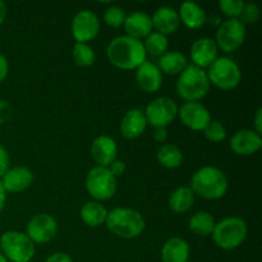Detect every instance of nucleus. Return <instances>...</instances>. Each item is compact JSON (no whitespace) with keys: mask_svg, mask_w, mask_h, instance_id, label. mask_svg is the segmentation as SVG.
Returning <instances> with one entry per match:
<instances>
[{"mask_svg":"<svg viewBox=\"0 0 262 262\" xmlns=\"http://www.w3.org/2000/svg\"><path fill=\"white\" fill-rule=\"evenodd\" d=\"M110 63L119 69H137L146 61V50L142 41L129 36H119L110 41L106 48Z\"/></svg>","mask_w":262,"mask_h":262,"instance_id":"1","label":"nucleus"},{"mask_svg":"<svg viewBox=\"0 0 262 262\" xmlns=\"http://www.w3.org/2000/svg\"><path fill=\"white\" fill-rule=\"evenodd\" d=\"M194 194L205 200H219L228 191V179L220 169L204 166L192 176L191 187Z\"/></svg>","mask_w":262,"mask_h":262,"instance_id":"2","label":"nucleus"},{"mask_svg":"<svg viewBox=\"0 0 262 262\" xmlns=\"http://www.w3.org/2000/svg\"><path fill=\"white\" fill-rule=\"evenodd\" d=\"M105 224L113 234L124 239L140 237L146 225L141 212L128 207H117L107 212Z\"/></svg>","mask_w":262,"mask_h":262,"instance_id":"3","label":"nucleus"},{"mask_svg":"<svg viewBox=\"0 0 262 262\" xmlns=\"http://www.w3.org/2000/svg\"><path fill=\"white\" fill-rule=\"evenodd\" d=\"M210 81L206 71L196 66H187L177 81V94L186 102L200 101L207 95Z\"/></svg>","mask_w":262,"mask_h":262,"instance_id":"4","label":"nucleus"},{"mask_svg":"<svg viewBox=\"0 0 262 262\" xmlns=\"http://www.w3.org/2000/svg\"><path fill=\"white\" fill-rule=\"evenodd\" d=\"M247 224L238 216H229L215 224L212 238L217 247L230 251L239 247L247 238Z\"/></svg>","mask_w":262,"mask_h":262,"instance_id":"5","label":"nucleus"},{"mask_svg":"<svg viewBox=\"0 0 262 262\" xmlns=\"http://www.w3.org/2000/svg\"><path fill=\"white\" fill-rule=\"evenodd\" d=\"M2 253L12 262H30L35 256V243L17 230L5 232L0 238Z\"/></svg>","mask_w":262,"mask_h":262,"instance_id":"6","label":"nucleus"},{"mask_svg":"<svg viewBox=\"0 0 262 262\" xmlns=\"http://www.w3.org/2000/svg\"><path fill=\"white\" fill-rule=\"evenodd\" d=\"M206 73L210 84H214L217 89L225 90V91L238 87V84L242 81V71L239 66L227 56L217 58L209 67V71Z\"/></svg>","mask_w":262,"mask_h":262,"instance_id":"7","label":"nucleus"},{"mask_svg":"<svg viewBox=\"0 0 262 262\" xmlns=\"http://www.w3.org/2000/svg\"><path fill=\"white\" fill-rule=\"evenodd\" d=\"M87 192L97 202L110 200L117 193V178L105 166H95L87 173L84 181Z\"/></svg>","mask_w":262,"mask_h":262,"instance_id":"8","label":"nucleus"},{"mask_svg":"<svg viewBox=\"0 0 262 262\" xmlns=\"http://www.w3.org/2000/svg\"><path fill=\"white\" fill-rule=\"evenodd\" d=\"M246 40V26L239 19H227L216 31L217 49L232 53L239 49Z\"/></svg>","mask_w":262,"mask_h":262,"instance_id":"9","label":"nucleus"},{"mask_svg":"<svg viewBox=\"0 0 262 262\" xmlns=\"http://www.w3.org/2000/svg\"><path fill=\"white\" fill-rule=\"evenodd\" d=\"M178 105L168 97H158L146 106L145 117L147 124L155 128H165L178 115Z\"/></svg>","mask_w":262,"mask_h":262,"instance_id":"10","label":"nucleus"},{"mask_svg":"<svg viewBox=\"0 0 262 262\" xmlns=\"http://www.w3.org/2000/svg\"><path fill=\"white\" fill-rule=\"evenodd\" d=\"M100 32L99 17L91 10H81L72 20V35L78 43H89Z\"/></svg>","mask_w":262,"mask_h":262,"instance_id":"11","label":"nucleus"},{"mask_svg":"<svg viewBox=\"0 0 262 262\" xmlns=\"http://www.w3.org/2000/svg\"><path fill=\"white\" fill-rule=\"evenodd\" d=\"M58 233V223L49 214H37L31 217L27 224V237L33 243H48Z\"/></svg>","mask_w":262,"mask_h":262,"instance_id":"12","label":"nucleus"},{"mask_svg":"<svg viewBox=\"0 0 262 262\" xmlns=\"http://www.w3.org/2000/svg\"><path fill=\"white\" fill-rule=\"evenodd\" d=\"M182 123L192 130H204L211 122V115L207 107L199 101L184 102L178 109Z\"/></svg>","mask_w":262,"mask_h":262,"instance_id":"13","label":"nucleus"},{"mask_svg":"<svg viewBox=\"0 0 262 262\" xmlns=\"http://www.w3.org/2000/svg\"><path fill=\"white\" fill-rule=\"evenodd\" d=\"M262 138L252 129H241L233 135L230 140V148L238 156H251L260 151Z\"/></svg>","mask_w":262,"mask_h":262,"instance_id":"14","label":"nucleus"},{"mask_svg":"<svg viewBox=\"0 0 262 262\" xmlns=\"http://www.w3.org/2000/svg\"><path fill=\"white\" fill-rule=\"evenodd\" d=\"M217 46L215 41L210 37H201L194 41L191 46V59L193 66L204 69L210 67L217 56Z\"/></svg>","mask_w":262,"mask_h":262,"instance_id":"15","label":"nucleus"},{"mask_svg":"<svg viewBox=\"0 0 262 262\" xmlns=\"http://www.w3.org/2000/svg\"><path fill=\"white\" fill-rule=\"evenodd\" d=\"M3 188L5 192L18 193L27 189L33 182V173L26 166H15L9 169L2 178Z\"/></svg>","mask_w":262,"mask_h":262,"instance_id":"16","label":"nucleus"},{"mask_svg":"<svg viewBox=\"0 0 262 262\" xmlns=\"http://www.w3.org/2000/svg\"><path fill=\"white\" fill-rule=\"evenodd\" d=\"M91 155L99 166L107 168L113 161L117 160V142L109 136H99L91 145Z\"/></svg>","mask_w":262,"mask_h":262,"instance_id":"17","label":"nucleus"},{"mask_svg":"<svg viewBox=\"0 0 262 262\" xmlns=\"http://www.w3.org/2000/svg\"><path fill=\"white\" fill-rule=\"evenodd\" d=\"M136 82L142 91L152 94L161 87L163 83V74L158 66L145 61L142 66L136 69Z\"/></svg>","mask_w":262,"mask_h":262,"instance_id":"18","label":"nucleus"},{"mask_svg":"<svg viewBox=\"0 0 262 262\" xmlns=\"http://www.w3.org/2000/svg\"><path fill=\"white\" fill-rule=\"evenodd\" d=\"M151 20H152V28L164 36L171 35L178 31L181 25L178 10L170 7H161L156 9L151 17Z\"/></svg>","mask_w":262,"mask_h":262,"instance_id":"19","label":"nucleus"},{"mask_svg":"<svg viewBox=\"0 0 262 262\" xmlns=\"http://www.w3.org/2000/svg\"><path fill=\"white\" fill-rule=\"evenodd\" d=\"M147 125L145 113L141 109H130L123 117L120 123V132L127 140H136L143 135Z\"/></svg>","mask_w":262,"mask_h":262,"instance_id":"20","label":"nucleus"},{"mask_svg":"<svg viewBox=\"0 0 262 262\" xmlns=\"http://www.w3.org/2000/svg\"><path fill=\"white\" fill-rule=\"evenodd\" d=\"M124 30L127 32V36L129 37L140 40L146 38L152 31V20L148 14L143 12H133L129 15L125 17Z\"/></svg>","mask_w":262,"mask_h":262,"instance_id":"21","label":"nucleus"},{"mask_svg":"<svg viewBox=\"0 0 262 262\" xmlns=\"http://www.w3.org/2000/svg\"><path fill=\"white\" fill-rule=\"evenodd\" d=\"M163 262H188L189 245L179 237H171L161 248Z\"/></svg>","mask_w":262,"mask_h":262,"instance_id":"22","label":"nucleus"},{"mask_svg":"<svg viewBox=\"0 0 262 262\" xmlns=\"http://www.w3.org/2000/svg\"><path fill=\"white\" fill-rule=\"evenodd\" d=\"M178 14L181 22L189 30H199L207 20L205 10L194 2H184L179 8Z\"/></svg>","mask_w":262,"mask_h":262,"instance_id":"23","label":"nucleus"},{"mask_svg":"<svg viewBox=\"0 0 262 262\" xmlns=\"http://www.w3.org/2000/svg\"><path fill=\"white\" fill-rule=\"evenodd\" d=\"M107 210L104 205L97 201L86 202L81 209V219L91 228L100 227L106 222Z\"/></svg>","mask_w":262,"mask_h":262,"instance_id":"24","label":"nucleus"},{"mask_svg":"<svg viewBox=\"0 0 262 262\" xmlns=\"http://www.w3.org/2000/svg\"><path fill=\"white\" fill-rule=\"evenodd\" d=\"M187 66H188L187 58L183 54L179 51H166L160 56L158 68L163 73L174 76V74H181Z\"/></svg>","mask_w":262,"mask_h":262,"instance_id":"25","label":"nucleus"},{"mask_svg":"<svg viewBox=\"0 0 262 262\" xmlns=\"http://www.w3.org/2000/svg\"><path fill=\"white\" fill-rule=\"evenodd\" d=\"M194 204V193L189 187H179L169 197V207L176 214H183L191 210Z\"/></svg>","mask_w":262,"mask_h":262,"instance_id":"26","label":"nucleus"},{"mask_svg":"<svg viewBox=\"0 0 262 262\" xmlns=\"http://www.w3.org/2000/svg\"><path fill=\"white\" fill-rule=\"evenodd\" d=\"M156 159L166 169H177L183 163V154L181 148L171 143L160 146V148L156 152Z\"/></svg>","mask_w":262,"mask_h":262,"instance_id":"27","label":"nucleus"},{"mask_svg":"<svg viewBox=\"0 0 262 262\" xmlns=\"http://www.w3.org/2000/svg\"><path fill=\"white\" fill-rule=\"evenodd\" d=\"M215 219L210 212L207 211H199L189 219V229L197 235L201 237H207L212 234L215 228Z\"/></svg>","mask_w":262,"mask_h":262,"instance_id":"28","label":"nucleus"},{"mask_svg":"<svg viewBox=\"0 0 262 262\" xmlns=\"http://www.w3.org/2000/svg\"><path fill=\"white\" fill-rule=\"evenodd\" d=\"M145 50L146 54H151V55L155 56H161L163 54H165L168 51L169 48V41L168 37L159 32H151L150 35L146 37L145 43Z\"/></svg>","mask_w":262,"mask_h":262,"instance_id":"29","label":"nucleus"},{"mask_svg":"<svg viewBox=\"0 0 262 262\" xmlns=\"http://www.w3.org/2000/svg\"><path fill=\"white\" fill-rule=\"evenodd\" d=\"M72 55H73L74 63L78 67H83V68L94 66L95 60H96V54L89 43L76 42V45L73 46Z\"/></svg>","mask_w":262,"mask_h":262,"instance_id":"30","label":"nucleus"},{"mask_svg":"<svg viewBox=\"0 0 262 262\" xmlns=\"http://www.w3.org/2000/svg\"><path fill=\"white\" fill-rule=\"evenodd\" d=\"M125 17H127V14H125L124 9L120 7H117V5L109 7L104 13L105 23H106V26L113 28H118L120 26H123Z\"/></svg>","mask_w":262,"mask_h":262,"instance_id":"31","label":"nucleus"},{"mask_svg":"<svg viewBox=\"0 0 262 262\" xmlns=\"http://www.w3.org/2000/svg\"><path fill=\"white\" fill-rule=\"evenodd\" d=\"M205 137L207 138L211 142H222V141L225 140L227 137V130H225V127L217 120H211V122L207 124V127L204 129Z\"/></svg>","mask_w":262,"mask_h":262,"instance_id":"32","label":"nucleus"},{"mask_svg":"<svg viewBox=\"0 0 262 262\" xmlns=\"http://www.w3.org/2000/svg\"><path fill=\"white\" fill-rule=\"evenodd\" d=\"M219 7L222 12L227 17H229V19H238L243 7H245V2L242 0H220Z\"/></svg>","mask_w":262,"mask_h":262,"instance_id":"33","label":"nucleus"},{"mask_svg":"<svg viewBox=\"0 0 262 262\" xmlns=\"http://www.w3.org/2000/svg\"><path fill=\"white\" fill-rule=\"evenodd\" d=\"M260 18V8L255 3H245L242 13H241L238 19L243 23V25H251V23H256Z\"/></svg>","mask_w":262,"mask_h":262,"instance_id":"34","label":"nucleus"},{"mask_svg":"<svg viewBox=\"0 0 262 262\" xmlns=\"http://www.w3.org/2000/svg\"><path fill=\"white\" fill-rule=\"evenodd\" d=\"M9 165H10L9 154H8L7 148L0 143V178H3V176L9 170Z\"/></svg>","mask_w":262,"mask_h":262,"instance_id":"35","label":"nucleus"},{"mask_svg":"<svg viewBox=\"0 0 262 262\" xmlns=\"http://www.w3.org/2000/svg\"><path fill=\"white\" fill-rule=\"evenodd\" d=\"M107 169H109L110 173L117 178V177L123 176V173L125 171V164L124 161L122 160H114L109 166H107Z\"/></svg>","mask_w":262,"mask_h":262,"instance_id":"36","label":"nucleus"},{"mask_svg":"<svg viewBox=\"0 0 262 262\" xmlns=\"http://www.w3.org/2000/svg\"><path fill=\"white\" fill-rule=\"evenodd\" d=\"M12 117V107L8 101L0 100V123H5Z\"/></svg>","mask_w":262,"mask_h":262,"instance_id":"37","label":"nucleus"},{"mask_svg":"<svg viewBox=\"0 0 262 262\" xmlns=\"http://www.w3.org/2000/svg\"><path fill=\"white\" fill-rule=\"evenodd\" d=\"M45 262H73V260H72L71 256L67 255V253L56 252L49 256Z\"/></svg>","mask_w":262,"mask_h":262,"instance_id":"38","label":"nucleus"},{"mask_svg":"<svg viewBox=\"0 0 262 262\" xmlns=\"http://www.w3.org/2000/svg\"><path fill=\"white\" fill-rule=\"evenodd\" d=\"M8 72H9V64H8L7 58L0 54V83L7 78Z\"/></svg>","mask_w":262,"mask_h":262,"instance_id":"39","label":"nucleus"},{"mask_svg":"<svg viewBox=\"0 0 262 262\" xmlns=\"http://www.w3.org/2000/svg\"><path fill=\"white\" fill-rule=\"evenodd\" d=\"M154 138L158 142H165L166 138H168V130H166V128H155V130H154Z\"/></svg>","mask_w":262,"mask_h":262,"instance_id":"40","label":"nucleus"},{"mask_svg":"<svg viewBox=\"0 0 262 262\" xmlns=\"http://www.w3.org/2000/svg\"><path fill=\"white\" fill-rule=\"evenodd\" d=\"M255 130L257 135L261 136V132H262V109L261 107H258L257 112H256V115H255Z\"/></svg>","mask_w":262,"mask_h":262,"instance_id":"41","label":"nucleus"},{"mask_svg":"<svg viewBox=\"0 0 262 262\" xmlns=\"http://www.w3.org/2000/svg\"><path fill=\"white\" fill-rule=\"evenodd\" d=\"M5 201H7V192L4 191L2 182H0V212H2V210L4 209Z\"/></svg>","mask_w":262,"mask_h":262,"instance_id":"42","label":"nucleus"},{"mask_svg":"<svg viewBox=\"0 0 262 262\" xmlns=\"http://www.w3.org/2000/svg\"><path fill=\"white\" fill-rule=\"evenodd\" d=\"M5 17H7V5L4 4V2L0 0V26L4 22Z\"/></svg>","mask_w":262,"mask_h":262,"instance_id":"43","label":"nucleus"},{"mask_svg":"<svg viewBox=\"0 0 262 262\" xmlns=\"http://www.w3.org/2000/svg\"><path fill=\"white\" fill-rule=\"evenodd\" d=\"M0 262H8V260L4 257V255L2 252H0Z\"/></svg>","mask_w":262,"mask_h":262,"instance_id":"44","label":"nucleus"}]
</instances>
